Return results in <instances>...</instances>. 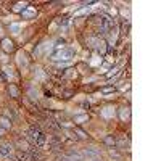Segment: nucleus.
Segmentation results:
<instances>
[{"instance_id": "2", "label": "nucleus", "mask_w": 161, "mask_h": 161, "mask_svg": "<svg viewBox=\"0 0 161 161\" xmlns=\"http://www.w3.org/2000/svg\"><path fill=\"white\" fill-rule=\"evenodd\" d=\"M10 155H12V147L2 145V147H0V156H10Z\"/></svg>"}, {"instance_id": "6", "label": "nucleus", "mask_w": 161, "mask_h": 161, "mask_svg": "<svg viewBox=\"0 0 161 161\" xmlns=\"http://www.w3.org/2000/svg\"><path fill=\"white\" fill-rule=\"evenodd\" d=\"M3 45H5V48H7V50H13V44L10 42V40H5Z\"/></svg>"}, {"instance_id": "8", "label": "nucleus", "mask_w": 161, "mask_h": 161, "mask_svg": "<svg viewBox=\"0 0 161 161\" xmlns=\"http://www.w3.org/2000/svg\"><path fill=\"white\" fill-rule=\"evenodd\" d=\"M92 161H101V160H98V158H93V160Z\"/></svg>"}, {"instance_id": "4", "label": "nucleus", "mask_w": 161, "mask_h": 161, "mask_svg": "<svg viewBox=\"0 0 161 161\" xmlns=\"http://www.w3.org/2000/svg\"><path fill=\"white\" fill-rule=\"evenodd\" d=\"M84 155H87V156H98L100 152L97 148H87V150H84Z\"/></svg>"}, {"instance_id": "5", "label": "nucleus", "mask_w": 161, "mask_h": 161, "mask_svg": "<svg viewBox=\"0 0 161 161\" xmlns=\"http://www.w3.org/2000/svg\"><path fill=\"white\" fill-rule=\"evenodd\" d=\"M116 143H118V147H121V150H124L126 147H127V142H126L124 139H119V140H118Z\"/></svg>"}, {"instance_id": "1", "label": "nucleus", "mask_w": 161, "mask_h": 161, "mask_svg": "<svg viewBox=\"0 0 161 161\" xmlns=\"http://www.w3.org/2000/svg\"><path fill=\"white\" fill-rule=\"evenodd\" d=\"M45 124H47L48 129H52V131H55V132L60 131V124H56L55 119H47V121H45Z\"/></svg>"}, {"instance_id": "3", "label": "nucleus", "mask_w": 161, "mask_h": 161, "mask_svg": "<svg viewBox=\"0 0 161 161\" xmlns=\"http://www.w3.org/2000/svg\"><path fill=\"white\" fill-rule=\"evenodd\" d=\"M103 142H105L106 145H108V147H111V148L114 147V145H116V139H114L113 135H106V137L103 139Z\"/></svg>"}, {"instance_id": "7", "label": "nucleus", "mask_w": 161, "mask_h": 161, "mask_svg": "<svg viewBox=\"0 0 161 161\" xmlns=\"http://www.w3.org/2000/svg\"><path fill=\"white\" fill-rule=\"evenodd\" d=\"M60 161H72L71 158H68V156H63V158H60Z\"/></svg>"}]
</instances>
